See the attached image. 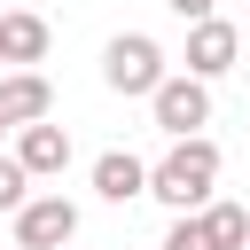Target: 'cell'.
<instances>
[{
	"label": "cell",
	"instance_id": "1",
	"mask_svg": "<svg viewBox=\"0 0 250 250\" xmlns=\"http://www.w3.org/2000/svg\"><path fill=\"white\" fill-rule=\"evenodd\" d=\"M211 188H219V148H211L203 133H180V141L148 164V195H156L164 211H195V203H211Z\"/></svg>",
	"mask_w": 250,
	"mask_h": 250
},
{
	"label": "cell",
	"instance_id": "2",
	"mask_svg": "<svg viewBox=\"0 0 250 250\" xmlns=\"http://www.w3.org/2000/svg\"><path fill=\"white\" fill-rule=\"evenodd\" d=\"M156 78H164V47H156L148 31H117V39L102 47V86H109V94H125V102L141 94V102H148Z\"/></svg>",
	"mask_w": 250,
	"mask_h": 250
},
{
	"label": "cell",
	"instance_id": "3",
	"mask_svg": "<svg viewBox=\"0 0 250 250\" xmlns=\"http://www.w3.org/2000/svg\"><path fill=\"white\" fill-rule=\"evenodd\" d=\"M148 109H156V125L180 141V133H203L211 125V78H195V70H164L156 86H148Z\"/></svg>",
	"mask_w": 250,
	"mask_h": 250
},
{
	"label": "cell",
	"instance_id": "4",
	"mask_svg": "<svg viewBox=\"0 0 250 250\" xmlns=\"http://www.w3.org/2000/svg\"><path fill=\"white\" fill-rule=\"evenodd\" d=\"M78 242V203L70 195H23L16 203V250H62Z\"/></svg>",
	"mask_w": 250,
	"mask_h": 250
},
{
	"label": "cell",
	"instance_id": "5",
	"mask_svg": "<svg viewBox=\"0 0 250 250\" xmlns=\"http://www.w3.org/2000/svg\"><path fill=\"white\" fill-rule=\"evenodd\" d=\"M234 55H242V31H234L227 16H195V23H188V70H195V78L234 70Z\"/></svg>",
	"mask_w": 250,
	"mask_h": 250
},
{
	"label": "cell",
	"instance_id": "6",
	"mask_svg": "<svg viewBox=\"0 0 250 250\" xmlns=\"http://www.w3.org/2000/svg\"><path fill=\"white\" fill-rule=\"evenodd\" d=\"M16 164H23L31 180H55V172H70V133H62V125H47V117L16 125Z\"/></svg>",
	"mask_w": 250,
	"mask_h": 250
},
{
	"label": "cell",
	"instance_id": "7",
	"mask_svg": "<svg viewBox=\"0 0 250 250\" xmlns=\"http://www.w3.org/2000/svg\"><path fill=\"white\" fill-rule=\"evenodd\" d=\"M0 117H8V125H31V117H55V86H47L39 70H23V62H16V70L0 78Z\"/></svg>",
	"mask_w": 250,
	"mask_h": 250
},
{
	"label": "cell",
	"instance_id": "8",
	"mask_svg": "<svg viewBox=\"0 0 250 250\" xmlns=\"http://www.w3.org/2000/svg\"><path fill=\"white\" fill-rule=\"evenodd\" d=\"M94 195H102V203H133V195H148V164H141L133 148L94 156Z\"/></svg>",
	"mask_w": 250,
	"mask_h": 250
},
{
	"label": "cell",
	"instance_id": "9",
	"mask_svg": "<svg viewBox=\"0 0 250 250\" xmlns=\"http://www.w3.org/2000/svg\"><path fill=\"white\" fill-rule=\"evenodd\" d=\"M39 55H47V16L8 8L0 16V62H39Z\"/></svg>",
	"mask_w": 250,
	"mask_h": 250
},
{
	"label": "cell",
	"instance_id": "10",
	"mask_svg": "<svg viewBox=\"0 0 250 250\" xmlns=\"http://www.w3.org/2000/svg\"><path fill=\"white\" fill-rule=\"evenodd\" d=\"M211 250H250V203H195Z\"/></svg>",
	"mask_w": 250,
	"mask_h": 250
},
{
	"label": "cell",
	"instance_id": "11",
	"mask_svg": "<svg viewBox=\"0 0 250 250\" xmlns=\"http://www.w3.org/2000/svg\"><path fill=\"white\" fill-rule=\"evenodd\" d=\"M164 250H211V242H203V219H195V211H172V227H164Z\"/></svg>",
	"mask_w": 250,
	"mask_h": 250
},
{
	"label": "cell",
	"instance_id": "12",
	"mask_svg": "<svg viewBox=\"0 0 250 250\" xmlns=\"http://www.w3.org/2000/svg\"><path fill=\"white\" fill-rule=\"evenodd\" d=\"M23 195H31V172H23L16 156H0V211H16Z\"/></svg>",
	"mask_w": 250,
	"mask_h": 250
},
{
	"label": "cell",
	"instance_id": "13",
	"mask_svg": "<svg viewBox=\"0 0 250 250\" xmlns=\"http://www.w3.org/2000/svg\"><path fill=\"white\" fill-rule=\"evenodd\" d=\"M164 8H172V16H180V23H195V16H211V8H219V0H164Z\"/></svg>",
	"mask_w": 250,
	"mask_h": 250
},
{
	"label": "cell",
	"instance_id": "14",
	"mask_svg": "<svg viewBox=\"0 0 250 250\" xmlns=\"http://www.w3.org/2000/svg\"><path fill=\"white\" fill-rule=\"evenodd\" d=\"M0 133H16V125H8V117H0Z\"/></svg>",
	"mask_w": 250,
	"mask_h": 250
},
{
	"label": "cell",
	"instance_id": "15",
	"mask_svg": "<svg viewBox=\"0 0 250 250\" xmlns=\"http://www.w3.org/2000/svg\"><path fill=\"white\" fill-rule=\"evenodd\" d=\"M62 250H70V242H62Z\"/></svg>",
	"mask_w": 250,
	"mask_h": 250
}]
</instances>
